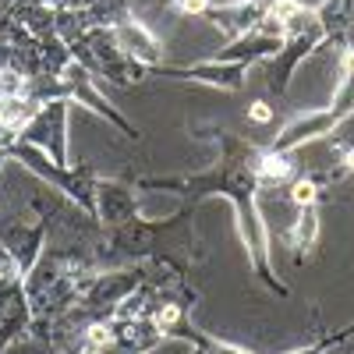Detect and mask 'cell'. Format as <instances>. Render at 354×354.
<instances>
[{
	"mask_svg": "<svg viewBox=\"0 0 354 354\" xmlns=\"http://www.w3.org/2000/svg\"><path fill=\"white\" fill-rule=\"evenodd\" d=\"M312 195H315V188L312 185H298V188H294V202H312Z\"/></svg>",
	"mask_w": 354,
	"mask_h": 354,
	"instance_id": "1",
	"label": "cell"
},
{
	"mask_svg": "<svg viewBox=\"0 0 354 354\" xmlns=\"http://www.w3.org/2000/svg\"><path fill=\"white\" fill-rule=\"evenodd\" d=\"M185 8H188V11H202L205 4H202V0H185Z\"/></svg>",
	"mask_w": 354,
	"mask_h": 354,
	"instance_id": "2",
	"label": "cell"
}]
</instances>
